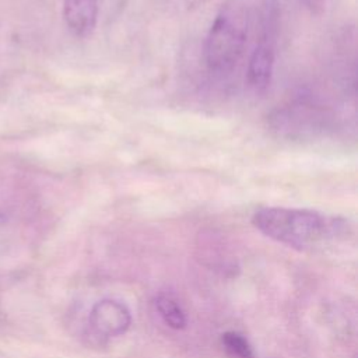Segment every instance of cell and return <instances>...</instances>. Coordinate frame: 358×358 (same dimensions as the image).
Segmentation results:
<instances>
[{"mask_svg": "<svg viewBox=\"0 0 358 358\" xmlns=\"http://www.w3.org/2000/svg\"><path fill=\"white\" fill-rule=\"evenodd\" d=\"M301 3H303L312 14H320L324 8V0H301Z\"/></svg>", "mask_w": 358, "mask_h": 358, "instance_id": "obj_9", "label": "cell"}, {"mask_svg": "<svg viewBox=\"0 0 358 358\" xmlns=\"http://www.w3.org/2000/svg\"><path fill=\"white\" fill-rule=\"evenodd\" d=\"M91 329L102 337H117L127 331L131 323L129 308L116 299H101L90 312Z\"/></svg>", "mask_w": 358, "mask_h": 358, "instance_id": "obj_4", "label": "cell"}, {"mask_svg": "<svg viewBox=\"0 0 358 358\" xmlns=\"http://www.w3.org/2000/svg\"><path fill=\"white\" fill-rule=\"evenodd\" d=\"M274 71V52L270 45H257L249 56L246 67L248 85L255 92H264L271 83Z\"/></svg>", "mask_w": 358, "mask_h": 358, "instance_id": "obj_6", "label": "cell"}, {"mask_svg": "<svg viewBox=\"0 0 358 358\" xmlns=\"http://www.w3.org/2000/svg\"><path fill=\"white\" fill-rule=\"evenodd\" d=\"M248 39V11L229 1L218 11L204 41V62L214 74L231 73L241 60Z\"/></svg>", "mask_w": 358, "mask_h": 358, "instance_id": "obj_2", "label": "cell"}, {"mask_svg": "<svg viewBox=\"0 0 358 358\" xmlns=\"http://www.w3.org/2000/svg\"><path fill=\"white\" fill-rule=\"evenodd\" d=\"M268 124L278 136L289 140H312L331 133L337 126L336 113L309 98H298L275 108Z\"/></svg>", "mask_w": 358, "mask_h": 358, "instance_id": "obj_3", "label": "cell"}, {"mask_svg": "<svg viewBox=\"0 0 358 358\" xmlns=\"http://www.w3.org/2000/svg\"><path fill=\"white\" fill-rule=\"evenodd\" d=\"M221 343L231 358H255V352L249 341L239 333L225 331L221 336Z\"/></svg>", "mask_w": 358, "mask_h": 358, "instance_id": "obj_8", "label": "cell"}, {"mask_svg": "<svg viewBox=\"0 0 358 358\" xmlns=\"http://www.w3.org/2000/svg\"><path fill=\"white\" fill-rule=\"evenodd\" d=\"M63 18L70 32L78 38L92 34L98 21L96 0H63Z\"/></svg>", "mask_w": 358, "mask_h": 358, "instance_id": "obj_5", "label": "cell"}, {"mask_svg": "<svg viewBox=\"0 0 358 358\" xmlns=\"http://www.w3.org/2000/svg\"><path fill=\"white\" fill-rule=\"evenodd\" d=\"M252 224L267 238L299 250L348 232V222L344 218L292 207H262L253 213Z\"/></svg>", "mask_w": 358, "mask_h": 358, "instance_id": "obj_1", "label": "cell"}, {"mask_svg": "<svg viewBox=\"0 0 358 358\" xmlns=\"http://www.w3.org/2000/svg\"><path fill=\"white\" fill-rule=\"evenodd\" d=\"M155 308L162 317V320L175 330H182L186 327V315L178 301L171 295H158L155 299Z\"/></svg>", "mask_w": 358, "mask_h": 358, "instance_id": "obj_7", "label": "cell"}, {"mask_svg": "<svg viewBox=\"0 0 358 358\" xmlns=\"http://www.w3.org/2000/svg\"><path fill=\"white\" fill-rule=\"evenodd\" d=\"M175 4H179L180 7H186V8H192L199 6L200 3H203L204 0H172Z\"/></svg>", "mask_w": 358, "mask_h": 358, "instance_id": "obj_10", "label": "cell"}]
</instances>
